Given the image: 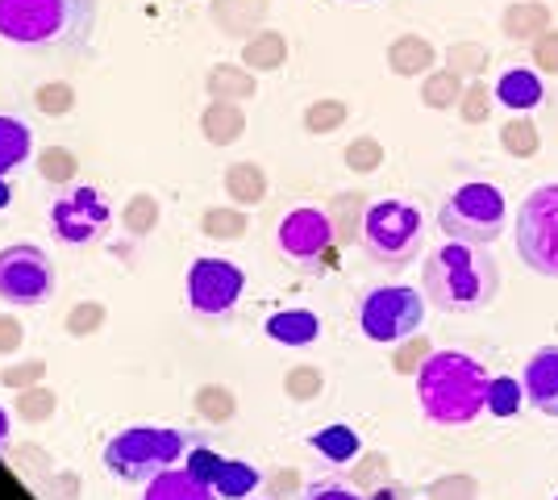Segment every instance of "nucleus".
Listing matches in <instances>:
<instances>
[{
    "instance_id": "nucleus-45",
    "label": "nucleus",
    "mask_w": 558,
    "mask_h": 500,
    "mask_svg": "<svg viewBox=\"0 0 558 500\" xmlns=\"http://www.w3.org/2000/svg\"><path fill=\"white\" fill-rule=\"evenodd\" d=\"M221 463H226L221 454H213V451H205V447H196V451H187L184 467L192 472V476H201L213 488V479H217V472H221Z\"/></svg>"
},
{
    "instance_id": "nucleus-20",
    "label": "nucleus",
    "mask_w": 558,
    "mask_h": 500,
    "mask_svg": "<svg viewBox=\"0 0 558 500\" xmlns=\"http://www.w3.org/2000/svg\"><path fill=\"white\" fill-rule=\"evenodd\" d=\"M434 47L425 42V38H417V34H404V38H396L392 47H388V68H392L396 75H421L434 68Z\"/></svg>"
},
{
    "instance_id": "nucleus-52",
    "label": "nucleus",
    "mask_w": 558,
    "mask_h": 500,
    "mask_svg": "<svg viewBox=\"0 0 558 500\" xmlns=\"http://www.w3.org/2000/svg\"><path fill=\"white\" fill-rule=\"evenodd\" d=\"M13 200V184H9V175H0V209Z\"/></svg>"
},
{
    "instance_id": "nucleus-8",
    "label": "nucleus",
    "mask_w": 558,
    "mask_h": 500,
    "mask_svg": "<svg viewBox=\"0 0 558 500\" xmlns=\"http://www.w3.org/2000/svg\"><path fill=\"white\" fill-rule=\"evenodd\" d=\"M276 246L292 267H301L308 276H326L329 267H333L338 234H333V221H329L326 209L301 205V209L283 214L276 230Z\"/></svg>"
},
{
    "instance_id": "nucleus-44",
    "label": "nucleus",
    "mask_w": 558,
    "mask_h": 500,
    "mask_svg": "<svg viewBox=\"0 0 558 500\" xmlns=\"http://www.w3.org/2000/svg\"><path fill=\"white\" fill-rule=\"evenodd\" d=\"M434 355L429 338H404V346L396 351V371H421V363Z\"/></svg>"
},
{
    "instance_id": "nucleus-34",
    "label": "nucleus",
    "mask_w": 558,
    "mask_h": 500,
    "mask_svg": "<svg viewBox=\"0 0 558 500\" xmlns=\"http://www.w3.org/2000/svg\"><path fill=\"white\" fill-rule=\"evenodd\" d=\"M446 63H450V72L459 75L488 72V47L484 42H454V47L446 50Z\"/></svg>"
},
{
    "instance_id": "nucleus-27",
    "label": "nucleus",
    "mask_w": 558,
    "mask_h": 500,
    "mask_svg": "<svg viewBox=\"0 0 558 500\" xmlns=\"http://www.w3.org/2000/svg\"><path fill=\"white\" fill-rule=\"evenodd\" d=\"M29 159V125L17 118H0V175L17 171Z\"/></svg>"
},
{
    "instance_id": "nucleus-46",
    "label": "nucleus",
    "mask_w": 558,
    "mask_h": 500,
    "mask_svg": "<svg viewBox=\"0 0 558 500\" xmlns=\"http://www.w3.org/2000/svg\"><path fill=\"white\" fill-rule=\"evenodd\" d=\"M429 497H434V500H475V479L446 476V479H438V484L429 488Z\"/></svg>"
},
{
    "instance_id": "nucleus-31",
    "label": "nucleus",
    "mask_w": 558,
    "mask_h": 500,
    "mask_svg": "<svg viewBox=\"0 0 558 500\" xmlns=\"http://www.w3.org/2000/svg\"><path fill=\"white\" fill-rule=\"evenodd\" d=\"M75 171H80V163H75V155L63 150V146H47V150L38 155V175H43L47 184H71Z\"/></svg>"
},
{
    "instance_id": "nucleus-37",
    "label": "nucleus",
    "mask_w": 558,
    "mask_h": 500,
    "mask_svg": "<svg viewBox=\"0 0 558 500\" xmlns=\"http://www.w3.org/2000/svg\"><path fill=\"white\" fill-rule=\"evenodd\" d=\"M34 105H38V113H47V118H68L71 105H75V88L63 84V80L43 84V88L34 93Z\"/></svg>"
},
{
    "instance_id": "nucleus-16",
    "label": "nucleus",
    "mask_w": 558,
    "mask_h": 500,
    "mask_svg": "<svg viewBox=\"0 0 558 500\" xmlns=\"http://www.w3.org/2000/svg\"><path fill=\"white\" fill-rule=\"evenodd\" d=\"M242 130H246V113H242V105H238V100H213L209 109L201 113V134H205L213 146L238 143V138H242Z\"/></svg>"
},
{
    "instance_id": "nucleus-36",
    "label": "nucleus",
    "mask_w": 558,
    "mask_h": 500,
    "mask_svg": "<svg viewBox=\"0 0 558 500\" xmlns=\"http://www.w3.org/2000/svg\"><path fill=\"white\" fill-rule=\"evenodd\" d=\"M22 422H47V417H54V392L50 388H22V397H17V408H13Z\"/></svg>"
},
{
    "instance_id": "nucleus-41",
    "label": "nucleus",
    "mask_w": 558,
    "mask_h": 500,
    "mask_svg": "<svg viewBox=\"0 0 558 500\" xmlns=\"http://www.w3.org/2000/svg\"><path fill=\"white\" fill-rule=\"evenodd\" d=\"M350 484L354 488H379V484H388V459L384 454H367V459H359V467L350 472Z\"/></svg>"
},
{
    "instance_id": "nucleus-43",
    "label": "nucleus",
    "mask_w": 558,
    "mask_h": 500,
    "mask_svg": "<svg viewBox=\"0 0 558 500\" xmlns=\"http://www.w3.org/2000/svg\"><path fill=\"white\" fill-rule=\"evenodd\" d=\"M492 100H496V93H488L484 84H471V88L463 93V100H459V105H463L459 113H463V121H471V125H480V121L488 118Z\"/></svg>"
},
{
    "instance_id": "nucleus-28",
    "label": "nucleus",
    "mask_w": 558,
    "mask_h": 500,
    "mask_svg": "<svg viewBox=\"0 0 558 500\" xmlns=\"http://www.w3.org/2000/svg\"><path fill=\"white\" fill-rule=\"evenodd\" d=\"M509 38H542L550 25V9L546 4H512L509 13L500 17Z\"/></svg>"
},
{
    "instance_id": "nucleus-47",
    "label": "nucleus",
    "mask_w": 558,
    "mask_h": 500,
    "mask_svg": "<svg viewBox=\"0 0 558 500\" xmlns=\"http://www.w3.org/2000/svg\"><path fill=\"white\" fill-rule=\"evenodd\" d=\"M43 371H47V363L29 358V363H17V367H9V371H4L0 380L9 383V388H17V392H22V388H34V383L43 380Z\"/></svg>"
},
{
    "instance_id": "nucleus-18",
    "label": "nucleus",
    "mask_w": 558,
    "mask_h": 500,
    "mask_svg": "<svg viewBox=\"0 0 558 500\" xmlns=\"http://www.w3.org/2000/svg\"><path fill=\"white\" fill-rule=\"evenodd\" d=\"M209 13L230 38H246L267 17V0H213Z\"/></svg>"
},
{
    "instance_id": "nucleus-1",
    "label": "nucleus",
    "mask_w": 558,
    "mask_h": 500,
    "mask_svg": "<svg viewBox=\"0 0 558 500\" xmlns=\"http://www.w3.org/2000/svg\"><path fill=\"white\" fill-rule=\"evenodd\" d=\"M421 292L442 313H480L500 292V263L492 259L488 246L446 242L438 251H429V259L421 267Z\"/></svg>"
},
{
    "instance_id": "nucleus-35",
    "label": "nucleus",
    "mask_w": 558,
    "mask_h": 500,
    "mask_svg": "<svg viewBox=\"0 0 558 500\" xmlns=\"http://www.w3.org/2000/svg\"><path fill=\"white\" fill-rule=\"evenodd\" d=\"M347 113L350 109L342 100H317V105L304 109V130L308 134H329V130H338L347 121Z\"/></svg>"
},
{
    "instance_id": "nucleus-22",
    "label": "nucleus",
    "mask_w": 558,
    "mask_h": 500,
    "mask_svg": "<svg viewBox=\"0 0 558 500\" xmlns=\"http://www.w3.org/2000/svg\"><path fill=\"white\" fill-rule=\"evenodd\" d=\"M308 442H313V451L322 454L326 463H338V467H342V463H354V459H359V447H363V442H359V434H354L350 426L317 429Z\"/></svg>"
},
{
    "instance_id": "nucleus-9",
    "label": "nucleus",
    "mask_w": 558,
    "mask_h": 500,
    "mask_svg": "<svg viewBox=\"0 0 558 500\" xmlns=\"http://www.w3.org/2000/svg\"><path fill=\"white\" fill-rule=\"evenodd\" d=\"M425 292L404 284H388V288H372L359 305V326L372 342H404L421 330L425 321Z\"/></svg>"
},
{
    "instance_id": "nucleus-17",
    "label": "nucleus",
    "mask_w": 558,
    "mask_h": 500,
    "mask_svg": "<svg viewBox=\"0 0 558 500\" xmlns=\"http://www.w3.org/2000/svg\"><path fill=\"white\" fill-rule=\"evenodd\" d=\"M317 333H322V321L308 309H283L267 317V338L279 346H308V342H317Z\"/></svg>"
},
{
    "instance_id": "nucleus-49",
    "label": "nucleus",
    "mask_w": 558,
    "mask_h": 500,
    "mask_svg": "<svg viewBox=\"0 0 558 500\" xmlns=\"http://www.w3.org/2000/svg\"><path fill=\"white\" fill-rule=\"evenodd\" d=\"M304 500H367L354 484H317V488H308Z\"/></svg>"
},
{
    "instance_id": "nucleus-25",
    "label": "nucleus",
    "mask_w": 558,
    "mask_h": 500,
    "mask_svg": "<svg viewBox=\"0 0 558 500\" xmlns=\"http://www.w3.org/2000/svg\"><path fill=\"white\" fill-rule=\"evenodd\" d=\"M463 93H466L463 75L450 72V68H446V72H429L421 80V105H429V109H438V113H442V109H454V105L463 100Z\"/></svg>"
},
{
    "instance_id": "nucleus-48",
    "label": "nucleus",
    "mask_w": 558,
    "mask_h": 500,
    "mask_svg": "<svg viewBox=\"0 0 558 500\" xmlns=\"http://www.w3.org/2000/svg\"><path fill=\"white\" fill-rule=\"evenodd\" d=\"M534 63L537 72H558V29H546L542 38H534Z\"/></svg>"
},
{
    "instance_id": "nucleus-19",
    "label": "nucleus",
    "mask_w": 558,
    "mask_h": 500,
    "mask_svg": "<svg viewBox=\"0 0 558 500\" xmlns=\"http://www.w3.org/2000/svg\"><path fill=\"white\" fill-rule=\"evenodd\" d=\"M205 88H209L213 100H251L258 84H255V72L246 63H217L205 75Z\"/></svg>"
},
{
    "instance_id": "nucleus-26",
    "label": "nucleus",
    "mask_w": 558,
    "mask_h": 500,
    "mask_svg": "<svg viewBox=\"0 0 558 500\" xmlns=\"http://www.w3.org/2000/svg\"><path fill=\"white\" fill-rule=\"evenodd\" d=\"M258 484H263V476H258L251 463H242V459H226L221 463V472H217V479H213V492L226 500H242L246 492H255Z\"/></svg>"
},
{
    "instance_id": "nucleus-30",
    "label": "nucleus",
    "mask_w": 558,
    "mask_h": 500,
    "mask_svg": "<svg viewBox=\"0 0 558 500\" xmlns=\"http://www.w3.org/2000/svg\"><path fill=\"white\" fill-rule=\"evenodd\" d=\"M201 230H205L209 239L238 242L246 230H251V217L242 214V209H209V214L201 217Z\"/></svg>"
},
{
    "instance_id": "nucleus-13",
    "label": "nucleus",
    "mask_w": 558,
    "mask_h": 500,
    "mask_svg": "<svg viewBox=\"0 0 558 500\" xmlns=\"http://www.w3.org/2000/svg\"><path fill=\"white\" fill-rule=\"evenodd\" d=\"M525 401L546 413V417H558V346H542L530 363H525Z\"/></svg>"
},
{
    "instance_id": "nucleus-53",
    "label": "nucleus",
    "mask_w": 558,
    "mask_h": 500,
    "mask_svg": "<svg viewBox=\"0 0 558 500\" xmlns=\"http://www.w3.org/2000/svg\"><path fill=\"white\" fill-rule=\"evenodd\" d=\"M4 438H9V413L0 408V447H4Z\"/></svg>"
},
{
    "instance_id": "nucleus-3",
    "label": "nucleus",
    "mask_w": 558,
    "mask_h": 500,
    "mask_svg": "<svg viewBox=\"0 0 558 500\" xmlns=\"http://www.w3.org/2000/svg\"><path fill=\"white\" fill-rule=\"evenodd\" d=\"M96 0H0V38L29 50L88 47Z\"/></svg>"
},
{
    "instance_id": "nucleus-29",
    "label": "nucleus",
    "mask_w": 558,
    "mask_h": 500,
    "mask_svg": "<svg viewBox=\"0 0 558 500\" xmlns=\"http://www.w3.org/2000/svg\"><path fill=\"white\" fill-rule=\"evenodd\" d=\"M121 225H125L134 239H146V234L159 225V200H155L150 192L130 196V205H125V214H121Z\"/></svg>"
},
{
    "instance_id": "nucleus-42",
    "label": "nucleus",
    "mask_w": 558,
    "mask_h": 500,
    "mask_svg": "<svg viewBox=\"0 0 558 500\" xmlns=\"http://www.w3.org/2000/svg\"><path fill=\"white\" fill-rule=\"evenodd\" d=\"M288 397H296V401H313L317 392H322V371L317 367H296V371H288Z\"/></svg>"
},
{
    "instance_id": "nucleus-39",
    "label": "nucleus",
    "mask_w": 558,
    "mask_h": 500,
    "mask_svg": "<svg viewBox=\"0 0 558 500\" xmlns=\"http://www.w3.org/2000/svg\"><path fill=\"white\" fill-rule=\"evenodd\" d=\"M379 163H384V146L375 143V138H354V143L347 146V167L350 171H379Z\"/></svg>"
},
{
    "instance_id": "nucleus-32",
    "label": "nucleus",
    "mask_w": 558,
    "mask_h": 500,
    "mask_svg": "<svg viewBox=\"0 0 558 500\" xmlns=\"http://www.w3.org/2000/svg\"><path fill=\"white\" fill-rule=\"evenodd\" d=\"M500 138H505V150L509 155H517V159H530V155H537V125L530 118H512L505 130H500Z\"/></svg>"
},
{
    "instance_id": "nucleus-5",
    "label": "nucleus",
    "mask_w": 558,
    "mask_h": 500,
    "mask_svg": "<svg viewBox=\"0 0 558 500\" xmlns=\"http://www.w3.org/2000/svg\"><path fill=\"white\" fill-rule=\"evenodd\" d=\"M505 192L496 184H463L442 200L438 225L450 242H471V246H492L505 234Z\"/></svg>"
},
{
    "instance_id": "nucleus-40",
    "label": "nucleus",
    "mask_w": 558,
    "mask_h": 500,
    "mask_svg": "<svg viewBox=\"0 0 558 500\" xmlns=\"http://www.w3.org/2000/svg\"><path fill=\"white\" fill-rule=\"evenodd\" d=\"M105 326V305H96V301H84V305H75L68 313V333L71 338H88Z\"/></svg>"
},
{
    "instance_id": "nucleus-24",
    "label": "nucleus",
    "mask_w": 558,
    "mask_h": 500,
    "mask_svg": "<svg viewBox=\"0 0 558 500\" xmlns=\"http://www.w3.org/2000/svg\"><path fill=\"white\" fill-rule=\"evenodd\" d=\"M226 192L233 205H258L267 196V175L258 163H233L226 171Z\"/></svg>"
},
{
    "instance_id": "nucleus-10",
    "label": "nucleus",
    "mask_w": 558,
    "mask_h": 500,
    "mask_svg": "<svg viewBox=\"0 0 558 500\" xmlns=\"http://www.w3.org/2000/svg\"><path fill=\"white\" fill-rule=\"evenodd\" d=\"M54 292V263L47 259L43 246L17 242L0 251V305H47Z\"/></svg>"
},
{
    "instance_id": "nucleus-11",
    "label": "nucleus",
    "mask_w": 558,
    "mask_h": 500,
    "mask_svg": "<svg viewBox=\"0 0 558 500\" xmlns=\"http://www.w3.org/2000/svg\"><path fill=\"white\" fill-rule=\"evenodd\" d=\"M242 288H246V276H242L238 263L205 255V259L192 263V271H187V305L201 317H226L238 305Z\"/></svg>"
},
{
    "instance_id": "nucleus-4",
    "label": "nucleus",
    "mask_w": 558,
    "mask_h": 500,
    "mask_svg": "<svg viewBox=\"0 0 558 500\" xmlns=\"http://www.w3.org/2000/svg\"><path fill=\"white\" fill-rule=\"evenodd\" d=\"M421 239H425V221H421L417 205H409V200H379V205H367L359 246L367 251L372 263L400 271V267H409V263L421 255Z\"/></svg>"
},
{
    "instance_id": "nucleus-12",
    "label": "nucleus",
    "mask_w": 558,
    "mask_h": 500,
    "mask_svg": "<svg viewBox=\"0 0 558 500\" xmlns=\"http://www.w3.org/2000/svg\"><path fill=\"white\" fill-rule=\"evenodd\" d=\"M109 205H105V196L100 188H71L68 196H59L54 205H50V230H54V239L68 242V246H84V242H96L100 239V230L109 225Z\"/></svg>"
},
{
    "instance_id": "nucleus-23",
    "label": "nucleus",
    "mask_w": 558,
    "mask_h": 500,
    "mask_svg": "<svg viewBox=\"0 0 558 500\" xmlns=\"http://www.w3.org/2000/svg\"><path fill=\"white\" fill-rule=\"evenodd\" d=\"M363 217H367V200H363L359 192H342V196H333V205H329V221H333L338 242L363 239Z\"/></svg>"
},
{
    "instance_id": "nucleus-50",
    "label": "nucleus",
    "mask_w": 558,
    "mask_h": 500,
    "mask_svg": "<svg viewBox=\"0 0 558 500\" xmlns=\"http://www.w3.org/2000/svg\"><path fill=\"white\" fill-rule=\"evenodd\" d=\"M22 338H25L22 321L13 313H0V355H13L22 346Z\"/></svg>"
},
{
    "instance_id": "nucleus-15",
    "label": "nucleus",
    "mask_w": 558,
    "mask_h": 500,
    "mask_svg": "<svg viewBox=\"0 0 558 500\" xmlns=\"http://www.w3.org/2000/svg\"><path fill=\"white\" fill-rule=\"evenodd\" d=\"M142 500H213V488L201 476H192L187 467H167L155 479H146Z\"/></svg>"
},
{
    "instance_id": "nucleus-7",
    "label": "nucleus",
    "mask_w": 558,
    "mask_h": 500,
    "mask_svg": "<svg viewBox=\"0 0 558 500\" xmlns=\"http://www.w3.org/2000/svg\"><path fill=\"white\" fill-rule=\"evenodd\" d=\"M517 255L530 271L558 280V184H542L525 196L517 217Z\"/></svg>"
},
{
    "instance_id": "nucleus-2",
    "label": "nucleus",
    "mask_w": 558,
    "mask_h": 500,
    "mask_svg": "<svg viewBox=\"0 0 558 500\" xmlns=\"http://www.w3.org/2000/svg\"><path fill=\"white\" fill-rule=\"evenodd\" d=\"M488 367L463 351H434L417 371L421 413L434 426H466L488 408Z\"/></svg>"
},
{
    "instance_id": "nucleus-51",
    "label": "nucleus",
    "mask_w": 558,
    "mask_h": 500,
    "mask_svg": "<svg viewBox=\"0 0 558 500\" xmlns=\"http://www.w3.org/2000/svg\"><path fill=\"white\" fill-rule=\"evenodd\" d=\"M367 500H409V497H404V488H396V484H379V488L367 492Z\"/></svg>"
},
{
    "instance_id": "nucleus-21",
    "label": "nucleus",
    "mask_w": 558,
    "mask_h": 500,
    "mask_svg": "<svg viewBox=\"0 0 558 500\" xmlns=\"http://www.w3.org/2000/svg\"><path fill=\"white\" fill-rule=\"evenodd\" d=\"M283 59H288V38L276 29H263L242 47V63L251 72H276V68H283Z\"/></svg>"
},
{
    "instance_id": "nucleus-14",
    "label": "nucleus",
    "mask_w": 558,
    "mask_h": 500,
    "mask_svg": "<svg viewBox=\"0 0 558 500\" xmlns=\"http://www.w3.org/2000/svg\"><path fill=\"white\" fill-rule=\"evenodd\" d=\"M542 96H546V84H542V75L537 72H525V68H512L496 80V105H505L512 113H530L542 105Z\"/></svg>"
},
{
    "instance_id": "nucleus-6",
    "label": "nucleus",
    "mask_w": 558,
    "mask_h": 500,
    "mask_svg": "<svg viewBox=\"0 0 558 500\" xmlns=\"http://www.w3.org/2000/svg\"><path fill=\"white\" fill-rule=\"evenodd\" d=\"M180 454H187V434L163 426H134L121 429L105 447V463L121 479H155L159 472L175 467Z\"/></svg>"
},
{
    "instance_id": "nucleus-38",
    "label": "nucleus",
    "mask_w": 558,
    "mask_h": 500,
    "mask_svg": "<svg viewBox=\"0 0 558 500\" xmlns=\"http://www.w3.org/2000/svg\"><path fill=\"white\" fill-rule=\"evenodd\" d=\"M196 413H201L205 422H230L233 397L226 388H201V392H196Z\"/></svg>"
},
{
    "instance_id": "nucleus-33",
    "label": "nucleus",
    "mask_w": 558,
    "mask_h": 500,
    "mask_svg": "<svg viewBox=\"0 0 558 500\" xmlns=\"http://www.w3.org/2000/svg\"><path fill=\"white\" fill-rule=\"evenodd\" d=\"M521 392H525V383L509 380V376H496L488 383V413L492 417H512L521 408Z\"/></svg>"
},
{
    "instance_id": "nucleus-54",
    "label": "nucleus",
    "mask_w": 558,
    "mask_h": 500,
    "mask_svg": "<svg viewBox=\"0 0 558 500\" xmlns=\"http://www.w3.org/2000/svg\"><path fill=\"white\" fill-rule=\"evenodd\" d=\"M354 4H372V0H354Z\"/></svg>"
}]
</instances>
